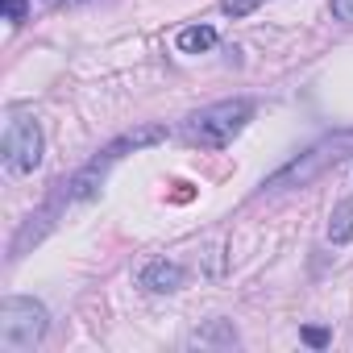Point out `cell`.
<instances>
[{
  "label": "cell",
  "instance_id": "1",
  "mask_svg": "<svg viewBox=\"0 0 353 353\" xmlns=\"http://www.w3.org/2000/svg\"><path fill=\"white\" fill-rule=\"evenodd\" d=\"M250 121H254V100H245V96L216 100L183 121V141H192L200 150H225Z\"/></svg>",
  "mask_w": 353,
  "mask_h": 353
},
{
  "label": "cell",
  "instance_id": "2",
  "mask_svg": "<svg viewBox=\"0 0 353 353\" xmlns=\"http://www.w3.org/2000/svg\"><path fill=\"white\" fill-rule=\"evenodd\" d=\"M353 154V129H345V133H332V137H324V141H316V145H307L299 158H291L287 166H279L270 179L262 183V192H287V188H307L312 179H320L324 170H332V166H341L345 158Z\"/></svg>",
  "mask_w": 353,
  "mask_h": 353
},
{
  "label": "cell",
  "instance_id": "3",
  "mask_svg": "<svg viewBox=\"0 0 353 353\" xmlns=\"http://www.w3.org/2000/svg\"><path fill=\"white\" fill-rule=\"evenodd\" d=\"M50 328V312L30 299V295H9L0 299V353H26L42 345Z\"/></svg>",
  "mask_w": 353,
  "mask_h": 353
},
{
  "label": "cell",
  "instance_id": "4",
  "mask_svg": "<svg viewBox=\"0 0 353 353\" xmlns=\"http://www.w3.org/2000/svg\"><path fill=\"white\" fill-rule=\"evenodd\" d=\"M42 125L30 112H13L5 121V137H0V154H5V166L13 174H30L42 162Z\"/></svg>",
  "mask_w": 353,
  "mask_h": 353
},
{
  "label": "cell",
  "instance_id": "5",
  "mask_svg": "<svg viewBox=\"0 0 353 353\" xmlns=\"http://www.w3.org/2000/svg\"><path fill=\"white\" fill-rule=\"evenodd\" d=\"M137 283H141L145 291H154V295H170V291H179V287L188 283V266L170 262V258H154V262L137 274Z\"/></svg>",
  "mask_w": 353,
  "mask_h": 353
},
{
  "label": "cell",
  "instance_id": "6",
  "mask_svg": "<svg viewBox=\"0 0 353 353\" xmlns=\"http://www.w3.org/2000/svg\"><path fill=\"white\" fill-rule=\"evenodd\" d=\"M328 241L332 245H349L353 241V196L332 208V216H328Z\"/></svg>",
  "mask_w": 353,
  "mask_h": 353
},
{
  "label": "cell",
  "instance_id": "7",
  "mask_svg": "<svg viewBox=\"0 0 353 353\" xmlns=\"http://www.w3.org/2000/svg\"><path fill=\"white\" fill-rule=\"evenodd\" d=\"M174 46H179L183 54H204V50L216 46V30L212 26H188V30H179Z\"/></svg>",
  "mask_w": 353,
  "mask_h": 353
},
{
  "label": "cell",
  "instance_id": "8",
  "mask_svg": "<svg viewBox=\"0 0 353 353\" xmlns=\"http://www.w3.org/2000/svg\"><path fill=\"white\" fill-rule=\"evenodd\" d=\"M262 5V0H221V13H229V17H245V13H254Z\"/></svg>",
  "mask_w": 353,
  "mask_h": 353
},
{
  "label": "cell",
  "instance_id": "9",
  "mask_svg": "<svg viewBox=\"0 0 353 353\" xmlns=\"http://www.w3.org/2000/svg\"><path fill=\"white\" fill-rule=\"evenodd\" d=\"M0 9H5V17H9L13 26H21V21H26V13H30V0H5Z\"/></svg>",
  "mask_w": 353,
  "mask_h": 353
},
{
  "label": "cell",
  "instance_id": "10",
  "mask_svg": "<svg viewBox=\"0 0 353 353\" xmlns=\"http://www.w3.org/2000/svg\"><path fill=\"white\" fill-rule=\"evenodd\" d=\"M328 9H332V17H336V21L353 26V0H328Z\"/></svg>",
  "mask_w": 353,
  "mask_h": 353
},
{
  "label": "cell",
  "instance_id": "11",
  "mask_svg": "<svg viewBox=\"0 0 353 353\" xmlns=\"http://www.w3.org/2000/svg\"><path fill=\"white\" fill-rule=\"evenodd\" d=\"M303 341H307V345H324L328 332H324V328H303Z\"/></svg>",
  "mask_w": 353,
  "mask_h": 353
},
{
  "label": "cell",
  "instance_id": "12",
  "mask_svg": "<svg viewBox=\"0 0 353 353\" xmlns=\"http://www.w3.org/2000/svg\"><path fill=\"white\" fill-rule=\"evenodd\" d=\"M67 5H79V0H67Z\"/></svg>",
  "mask_w": 353,
  "mask_h": 353
}]
</instances>
